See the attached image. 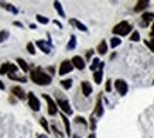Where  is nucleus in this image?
Here are the masks:
<instances>
[{
	"label": "nucleus",
	"mask_w": 154,
	"mask_h": 138,
	"mask_svg": "<svg viewBox=\"0 0 154 138\" xmlns=\"http://www.w3.org/2000/svg\"><path fill=\"white\" fill-rule=\"evenodd\" d=\"M94 116H96V117H102V116H103V106H102V97H100V96H99V97H98V100H96V107H95Z\"/></svg>",
	"instance_id": "obj_12"
},
{
	"label": "nucleus",
	"mask_w": 154,
	"mask_h": 138,
	"mask_svg": "<svg viewBox=\"0 0 154 138\" xmlns=\"http://www.w3.org/2000/svg\"><path fill=\"white\" fill-rule=\"evenodd\" d=\"M102 76H103V68H100L94 74V80L96 85H99V83L102 82Z\"/></svg>",
	"instance_id": "obj_19"
},
{
	"label": "nucleus",
	"mask_w": 154,
	"mask_h": 138,
	"mask_svg": "<svg viewBox=\"0 0 154 138\" xmlns=\"http://www.w3.org/2000/svg\"><path fill=\"white\" fill-rule=\"evenodd\" d=\"M81 88H82V93H84V96L88 97L91 93H92V85L89 82H82L81 83Z\"/></svg>",
	"instance_id": "obj_14"
},
{
	"label": "nucleus",
	"mask_w": 154,
	"mask_h": 138,
	"mask_svg": "<svg viewBox=\"0 0 154 138\" xmlns=\"http://www.w3.org/2000/svg\"><path fill=\"white\" fill-rule=\"evenodd\" d=\"M96 128V120H95V116L92 114L91 116V130H95Z\"/></svg>",
	"instance_id": "obj_33"
},
{
	"label": "nucleus",
	"mask_w": 154,
	"mask_h": 138,
	"mask_svg": "<svg viewBox=\"0 0 154 138\" xmlns=\"http://www.w3.org/2000/svg\"><path fill=\"white\" fill-rule=\"evenodd\" d=\"M92 54H94V51H92V50H91V51H88V54H86V58H88V59H89V58L92 56Z\"/></svg>",
	"instance_id": "obj_36"
},
{
	"label": "nucleus",
	"mask_w": 154,
	"mask_h": 138,
	"mask_svg": "<svg viewBox=\"0 0 154 138\" xmlns=\"http://www.w3.org/2000/svg\"><path fill=\"white\" fill-rule=\"evenodd\" d=\"M9 37V31H0V42H3Z\"/></svg>",
	"instance_id": "obj_31"
},
{
	"label": "nucleus",
	"mask_w": 154,
	"mask_h": 138,
	"mask_svg": "<svg viewBox=\"0 0 154 138\" xmlns=\"http://www.w3.org/2000/svg\"><path fill=\"white\" fill-rule=\"evenodd\" d=\"M112 31L115 35L125 37V35H127V34L131 31V26H130V23H127V21H120L119 24H116V26L113 27Z\"/></svg>",
	"instance_id": "obj_2"
},
{
	"label": "nucleus",
	"mask_w": 154,
	"mask_h": 138,
	"mask_svg": "<svg viewBox=\"0 0 154 138\" xmlns=\"http://www.w3.org/2000/svg\"><path fill=\"white\" fill-rule=\"evenodd\" d=\"M122 44V40L119 37H113L112 40H110V46L112 48H116V46H119Z\"/></svg>",
	"instance_id": "obj_26"
},
{
	"label": "nucleus",
	"mask_w": 154,
	"mask_h": 138,
	"mask_svg": "<svg viewBox=\"0 0 154 138\" xmlns=\"http://www.w3.org/2000/svg\"><path fill=\"white\" fill-rule=\"evenodd\" d=\"M105 66V64L103 62H100V61L98 59V58H95L94 61H92V64H91V70H94V72H96V69H100Z\"/></svg>",
	"instance_id": "obj_18"
},
{
	"label": "nucleus",
	"mask_w": 154,
	"mask_h": 138,
	"mask_svg": "<svg viewBox=\"0 0 154 138\" xmlns=\"http://www.w3.org/2000/svg\"><path fill=\"white\" fill-rule=\"evenodd\" d=\"M144 44H146V45L149 46L150 50H151V51H153V52H154V45H153V44H151V42H150V41H144Z\"/></svg>",
	"instance_id": "obj_35"
},
{
	"label": "nucleus",
	"mask_w": 154,
	"mask_h": 138,
	"mask_svg": "<svg viewBox=\"0 0 154 138\" xmlns=\"http://www.w3.org/2000/svg\"><path fill=\"white\" fill-rule=\"evenodd\" d=\"M150 35L154 38V26H153V28H151V32H150Z\"/></svg>",
	"instance_id": "obj_40"
},
{
	"label": "nucleus",
	"mask_w": 154,
	"mask_h": 138,
	"mask_svg": "<svg viewBox=\"0 0 154 138\" xmlns=\"http://www.w3.org/2000/svg\"><path fill=\"white\" fill-rule=\"evenodd\" d=\"M35 45H37L44 54H50V52H51V44H47V42L42 41V40L35 41Z\"/></svg>",
	"instance_id": "obj_10"
},
{
	"label": "nucleus",
	"mask_w": 154,
	"mask_h": 138,
	"mask_svg": "<svg viewBox=\"0 0 154 138\" xmlns=\"http://www.w3.org/2000/svg\"><path fill=\"white\" fill-rule=\"evenodd\" d=\"M27 97H28V104H30V107H31V110H34V111H38L40 110V100H38L37 97H35V94H34L33 92H30L27 94Z\"/></svg>",
	"instance_id": "obj_7"
},
{
	"label": "nucleus",
	"mask_w": 154,
	"mask_h": 138,
	"mask_svg": "<svg viewBox=\"0 0 154 138\" xmlns=\"http://www.w3.org/2000/svg\"><path fill=\"white\" fill-rule=\"evenodd\" d=\"M71 62H72V65H74V68L79 69V70L85 69V61H84V58H82V56H79V55L74 56V58L71 59Z\"/></svg>",
	"instance_id": "obj_8"
},
{
	"label": "nucleus",
	"mask_w": 154,
	"mask_h": 138,
	"mask_svg": "<svg viewBox=\"0 0 154 138\" xmlns=\"http://www.w3.org/2000/svg\"><path fill=\"white\" fill-rule=\"evenodd\" d=\"M30 78H31V80H33L35 85H38V86H47V85H50V83H51V80H52L51 76H50V75H47L45 72H42L40 68L31 70Z\"/></svg>",
	"instance_id": "obj_1"
},
{
	"label": "nucleus",
	"mask_w": 154,
	"mask_h": 138,
	"mask_svg": "<svg viewBox=\"0 0 154 138\" xmlns=\"http://www.w3.org/2000/svg\"><path fill=\"white\" fill-rule=\"evenodd\" d=\"M27 51L31 54V55H34V54H35V48H34L33 42H28V44H27Z\"/></svg>",
	"instance_id": "obj_29"
},
{
	"label": "nucleus",
	"mask_w": 154,
	"mask_h": 138,
	"mask_svg": "<svg viewBox=\"0 0 154 138\" xmlns=\"http://www.w3.org/2000/svg\"><path fill=\"white\" fill-rule=\"evenodd\" d=\"M57 104H58V107H60L61 110L64 111L65 114H72V109H71L69 106V101L66 100L65 97H64V94H61L60 92H57Z\"/></svg>",
	"instance_id": "obj_3"
},
{
	"label": "nucleus",
	"mask_w": 154,
	"mask_h": 138,
	"mask_svg": "<svg viewBox=\"0 0 154 138\" xmlns=\"http://www.w3.org/2000/svg\"><path fill=\"white\" fill-rule=\"evenodd\" d=\"M74 69V65H72V62L68 59L62 61L60 65V69H58V75H61V76H64V75L66 74H71V70Z\"/></svg>",
	"instance_id": "obj_5"
},
{
	"label": "nucleus",
	"mask_w": 154,
	"mask_h": 138,
	"mask_svg": "<svg viewBox=\"0 0 154 138\" xmlns=\"http://www.w3.org/2000/svg\"><path fill=\"white\" fill-rule=\"evenodd\" d=\"M61 118H62V123H64V125H65L66 135L69 137V135H71V125H69V120L66 118V116H65V114H61Z\"/></svg>",
	"instance_id": "obj_20"
},
{
	"label": "nucleus",
	"mask_w": 154,
	"mask_h": 138,
	"mask_svg": "<svg viewBox=\"0 0 154 138\" xmlns=\"http://www.w3.org/2000/svg\"><path fill=\"white\" fill-rule=\"evenodd\" d=\"M75 123H76V124H84V125H86V121H85L84 120V117H81V116H78V117H75Z\"/></svg>",
	"instance_id": "obj_32"
},
{
	"label": "nucleus",
	"mask_w": 154,
	"mask_h": 138,
	"mask_svg": "<svg viewBox=\"0 0 154 138\" xmlns=\"http://www.w3.org/2000/svg\"><path fill=\"white\" fill-rule=\"evenodd\" d=\"M115 89L117 90V93H119L120 96H126L127 92H129V86H127V83L125 82L123 79L115 80Z\"/></svg>",
	"instance_id": "obj_4"
},
{
	"label": "nucleus",
	"mask_w": 154,
	"mask_h": 138,
	"mask_svg": "<svg viewBox=\"0 0 154 138\" xmlns=\"http://www.w3.org/2000/svg\"><path fill=\"white\" fill-rule=\"evenodd\" d=\"M0 7H3V9H6L7 11H10V13H13V14H17V13H19V11H17V9H16L13 4H10V3L0 2Z\"/></svg>",
	"instance_id": "obj_16"
},
{
	"label": "nucleus",
	"mask_w": 154,
	"mask_h": 138,
	"mask_svg": "<svg viewBox=\"0 0 154 138\" xmlns=\"http://www.w3.org/2000/svg\"><path fill=\"white\" fill-rule=\"evenodd\" d=\"M149 4H150V2L149 0H139L137 3H136V7H134V11H141V10H144V9H147L149 7Z\"/></svg>",
	"instance_id": "obj_13"
},
{
	"label": "nucleus",
	"mask_w": 154,
	"mask_h": 138,
	"mask_svg": "<svg viewBox=\"0 0 154 138\" xmlns=\"http://www.w3.org/2000/svg\"><path fill=\"white\" fill-rule=\"evenodd\" d=\"M75 46H76V37H75V35H71V40H69V42H68L66 48L71 51V50H75Z\"/></svg>",
	"instance_id": "obj_23"
},
{
	"label": "nucleus",
	"mask_w": 154,
	"mask_h": 138,
	"mask_svg": "<svg viewBox=\"0 0 154 138\" xmlns=\"http://www.w3.org/2000/svg\"><path fill=\"white\" fill-rule=\"evenodd\" d=\"M35 19H37L38 23H40V24H44V26L50 23V20H48L47 17H44V16H41V14H37V16H35Z\"/></svg>",
	"instance_id": "obj_25"
},
{
	"label": "nucleus",
	"mask_w": 154,
	"mask_h": 138,
	"mask_svg": "<svg viewBox=\"0 0 154 138\" xmlns=\"http://www.w3.org/2000/svg\"><path fill=\"white\" fill-rule=\"evenodd\" d=\"M153 83H154V82H153Z\"/></svg>",
	"instance_id": "obj_45"
},
{
	"label": "nucleus",
	"mask_w": 154,
	"mask_h": 138,
	"mask_svg": "<svg viewBox=\"0 0 154 138\" xmlns=\"http://www.w3.org/2000/svg\"><path fill=\"white\" fill-rule=\"evenodd\" d=\"M139 40H140V34H139V31H133V32H131L130 41L136 42V41H139Z\"/></svg>",
	"instance_id": "obj_28"
},
{
	"label": "nucleus",
	"mask_w": 154,
	"mask_h": 138,
	"mask_svg": "<svg viewBox=\"0 0 154 138\" xmlns=\"http://www.w3.org/2000/svg\"><path fill=\"white\" fill-rule=\"evenodd\" d=\"M40 124H41L42 127H44V130H45L47 133H50V127H48L47 120H45V118H41V120H40Z\"/></svg>",
	"instance_id": "obj_30"
},
{
	"label": "nucleus",
	"mask_w": 154,
	"mask_h": 138,
	"mask_svg": "<svg viewBox=\"0 0 154 138\" xmlns=\"http://www.w3.org/2000/svg\"><path fill=\"white\" fill-rule=\"evenodd\" d=\"M54 24H55V26H58L60 28H62V24H61L60 21H58V20H55V21H54Z\"/></svg>",
	"instance_id": "obj_37"
},
{
	"label": "nucleus",
	"mask_w": 154,
	"mask_h": 138,
	"mask_svg": "<svg viewBox=\"0 0 154 138\" xmlns=\"http://www.w3.org/2000/svg\"><path fill=\"white\" fill-rule=\"evenodd\" d=\"M154 20V14L153 13H144L141 16V21H140V26L141 27H149V24L151 23Z\"/></svg>",
	"instance_id": "obj_9"
},
{
	"label": "nucleus",
	"mask_w": 154,
	"mask_h": 138,
	"mask_svg": "<svg viewBox=\"0 0 154 138\" xmlns=\"http://www.w3.org/2000/svg\"><path fill=\"white\" fill-rule=\"evenodd\" d=\"M11 93H13V96H17V99H20V100H24L26 97H27V94L24 93V90L20 86H14L13 89H11Z\"/></svg>",
	"instance_id": "obj_11"
},
{
	"label": "nucleus",
	"mask_w": 154,
	"mask_h": 138,
	"mask_svg": "<svg viewBox=\"0 0 154 138\" xmlns=\"http://www.w3.org/2000/svg\"><path fill=\"white\" fill-rule=\"evenodd\" d=\"M61 85H62V88L65 90H68L72 86V79H64V80H61Z\"/></svg>",
	"instance_id": "obj_24"
},
{
	"label": "nucleus",
	"mask_w": 154,
	"mask_h": 138,
	"mask_svg": "<svg viewBox=\"0 0 154 138\" xmlns=\"http://www.w3.org/2000/svg\"><path fill=\"white\" fill-rule=\"evenodd\" d=\"M42 97L45 99V101H47V104H48V114H50V116H55L57 113H58V107H57L55 101L52 100L48 94H45V93L42 94Z\"/></svg>",
	"instance_id": "obj_6"
},
{
	"label": "nucleus",
	"mask_w": 154,
	"mask_h": 138,
	"mask_svg": "<svg viewBox=\"0 0 154 138\" xmlns=\"http://www.w3.org/2000/svg\"><path fill=\"white\" fill-rule=\"evenodd\" d=\"M0 89H2V90H3V89H5V83L2 82V80H0Z\"/></svg>",
	"instance_id": "obj_39"
},
{
	"label": "nucleus",
	"mask_w": 154,
	"mask_h": 138,
	"mask_svg": "<svg viewBox=\"0 0 154 138\" xmlns=\"http://www.w3.org/2000/svg\"><path fill=\"white\" fill-rule=\"evenodd\" d=\"M72 138H81L79 135H76V134H75V135H72Z\"/></svg>",
	"instance_id": "obj_43"
},
{
	"label": "nucleus",
	"mask_w": 154,
	"mask_h": 138,
	"mask_svg": "<svg viewBox=\"0 0 154 138\" xmlns=\"http://www.w3.org/2000/svg\"><path fill=\"white\" fill-rule=\"evenodd\" d=\"M14 26H19V27H23V24L19 23V21H16V23H14Z\"/></svg>",
	"instance_id": "obj_41"
},
{
	"label": "nucleus",
	"mask_w": 154,
	"mask_h": 138,
	"mask_svg": "<svg viewBox=\"0 0 154 138\" xmlns=\"http://www.w3.org/2000/svg\"><path fill=\"white\" fill-rule=\"evenodd\" d=\"M54 7H55V10L58 11V14H60L61 17H65V11H64L62 4H61L60 2H54Z\"/></svg>",
	"instance_id": "obj_22"
},
{
	"label": "nucleus",
	"mask_w": 154,
	"mask_h": 138,
	"mask_svg": "<svg viewBox=\"0 0 154 138\" xmlns=\"http://www.w3.org/2000/svg\"><path fill=\"white\" fill-rule=\"evenodd\" d=\"M150 42H151V44H153V45H154V38H153V40H151V41H150Z\"/></svg>",
	"instance_id": "obj_44"
},
{
	"label": "nucleus",
	"mask_w": 154,
	"mask_h": 138,
	"mask_svg": "<svg viewBox=\"0 0 154 138\" xmlns=\"http://www.w3.org/2000/svg\"><path fill=\"white\" fill-rule=\"evenodd\" d=\"M88 138H96V135H95V134H91V135H89Z\"/></svg>",
	"instance_id": "obj_42"
},
{
	"label": "nucleus",
	"mask_w": 154,
	"mask_h": 138,
	"mask_svg": "<svg viewBox=\"0 0 154 138\" xmlns=\"http://www.w3.org/2000/svg\"><path fill=\"white\" fill-rule=\"evenodd\" d=\"M110 90H112V82L106 80V92H110Z\"/></svg>",
	"instance_id": "obj_34"
},
{
	"label": "nucleus",
	"mask_w": 154,
	"mask_h": 138,
	"mask_svg": "<svg viewBox=\"0 0 154 138\" xmlns=\"http://www.w3.org/2000/svg\"><path fill=\"white\" fill-rule=\"evenodd\" d=\"M10 68H11V64L10 62H5V64L0 66V75H9Z\"/></svg>",
	"instance_id": "obj_21"
},
{
	"label": "nucleus",
	"mask_w": 154,
	"mask_h": 138,
	"mask_svg": "<svg viewBox=\"0 0 154 138\" xmlns=\"http://www.w3.org/2000/svg\"><path fill=\"white\" fill-rule=\"evenodd\" d=\"M69 23L72 24V26H75V27L78 28L79 31H84V32H86V31H88V28H86V26H85V24H82V23H81L79 20H76V19H71V20H69Z\"/></svg>",
	"instance_id": "obj_15"
},
{
	"label": "nucleus",
	"mask_w": 154,
	"mask_h": 138,
	"mask_svg": "<svg viewBox=\"0 0 154 138\" xmlns=\"http://www.w3.org/2000/svg\"><path fill=\"white\" fill-rule=\"evenodd\" d=\"M96 51H98L100 55H105L107 52V44H106V41L105 40H102V41L99 42V45H98V48H96Z\"/></svg>",
	"instance_id": "obj_17"
},
{
	"label": "nucleus",
	"mask_w": 154,
	"mask_h": 138,
	"mask_svg": "<svg viewBox=\"0 0 154 138\" xmlns=\"http://www.w3.org/2000/svg\"><path fill=\"white\" fill-rule=\"evenodd\" d=\"M17 62H19L21 70H23V72H27V70H28V66H27V64H26V61L21 59V58H19V59H17Z\"/></svg>",
	"instance_id": "obj_27"
},
{
	"label": "nucleus",
	"mask_w": 154,
	"mask_h": 138,
	"mask_svg": "<svg viewBox=\"0 0 154 138\" xmlns=\"http://www.w3.org/2000/svg\"><path fill=\"white\" fill-rule=\"evenodd\" d=\"M37 138H48V137H47V135H44V134H38Z\"/></svg>",
	"instance_id": "obj_38"
}]
</instances>
